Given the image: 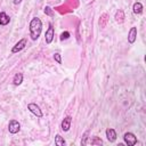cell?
Here are the masks:
<instances>
[{
    "instance_id": "obj_2",
    "label": "cell",
    "mask_w": 146,
    "mask_h": 146,
    "mask_svg": "<svg viewBox=\"0 0 146 146\" xmlns=\"http://www.w3.org/2000/svg\"><path fill=\"white\" fill-rule=\"evenodd\" d=\"M27 110H29L32 114H34L36 117H42V116H43L40 106L36 105L35 103H30V104H27Z\"/></svg>"
},
{
    "instance_id": "obj_14",
    "label": "cell",
    "mask_w": 146,
    "mask_h": 146,
    "mask_svg": "<svg viewBox=\"0 0 146 146\" xmlns=\"http://www.w3.org/2000/svg\"><path fill=\"white\" fill-rule=\"evenodd\" d=\"M55 144L57 145V146H64L65 145V140H64V138L60 136V135H56V137H55Z\"/></svg>"
},
{
    "instance_id": "obj_12",
    "label": "cell",
    "mask_w": 146,
    "mask_h": 146,
    "mask_svg": "<svg viewBox=\"0 0 146 146\" xmlns=\"http://www.w3.org/2000/svg\"><path fill=\"white\" fill-rule=\"evenodd\" d=\"M132 11L136 15H140L143 13V5L140 2H135L133 6H132Z\"/></svg>"
},
{
    "instance_id": "obj_1",
    "label": "cell",
    "mask_w": 146,
    "mask_h": 146,
    "mask_svg": "<svg viewBox=\"0 0 146 146\" xmlns=\"http://www.w3.org/2000/svg\"><path fill=\"white\" fill-rule=\"evenodd\" d=\"M29 31H30V36L33 41L38 40L39 36L41 35L42 32V22L39 17H33L29 24Z\"/></svg>"
},
{
    "instance_id": "obj_5",
    "label": "cell",
    "mask_w": 146,
    "mask_h": 146,
    "mask_svg": "<svg viewBox=\"0 0 146 146\" xmlns=\"http://www.w3.org/2000/svg\"><path fill=\"white\" fill-rule=\"evenodd\" d=\"M26 43H27V39H26V38L21 39L18 42H16V43H15V46H14V47H13V49H11V52H13V54L19 52L21 50H23V49L26 47Z\"/></svg>"
},
{
    "instance_id": "obj_3",
    "label": "cell",
    "mask_w": 146,
    "mask_h": 146,
    "mask_svg": "<svg viewBox=\"0 0 146 146\" xmlns=\"http://www.w3.org/2000/svg\"><path fill=\"white\" fill-rule=\"evenodd\" d=\"M123 140L128 146H135L137 144V137L132 132H125L123 136Z\"/></svg>"
},
{
    "instance_id": "obj_19",
    "label": "cell",
    "mask_w": 146,
    "mask_h": 146,
    "mask_svg": "<svg viewBox=\"0 0 146 146\" xmlns=\"http://www.w3.org/2000/svg\"><path fill=\"white\" fill-rule=\"evenodd\" d=\"M54 59L58 63V64H62V55L59 52H55L54 54Z\"/></svg>"
},
{
    "instance_id": "obj_20",
    "label": "cell",
    "mask_w": 146,
    "mask_h": 146,
    "mask_svg": "<svg viewBox=\"0 0 146 146\" xmlns=\"http://www.w3.org/2000/svg\"><path fill=\"white\" fill-rule=\"evenodd\" d=\"M22 1H23V0H14V1H13V2H14V3H15V5H18V3H21V2H22Z\"/></svg>"
},
{
    "instance_id": "obj_4",
    "label": "cell",
    "mask_w": 146,
    "mask_h": 146,
    "mask_svg": "<svg viewBox=\"0 0 146 146\" xmlns=\"http://www.w3.org/2000/svg\"><path fill=\"white\" fill-rule=\"evenodd\" d=\"M8 130H9V132L13 133V135L17 133V132L21 130V124H19V122H18L17 120H15V119L10 120L9 123H8Z\"/></svg>"
},
{
    "instance_id": "obj_17",
    "label": "cell",
    "mask_w": 146,
    "mask_h": 146,
    "mask_svg": "<svg viewBox=\"0 0 146 146\" xmlns=\"http://www.w3.org/2000/svg\"><path fill=\"white\" fill-rule=\"evenodd\" d=\"M91 145H103V140L99 137H92L91 139Z\"/></svg>"
},
{
    "instance_id": "obj_9",
    "label": "cell",
    "mask_w": 146,
    "mask_h": 146,
    "mask_svg": "<svg viewBox=\"0 0 146 146\" xmlns=\"http://www.w3.org/2000/svg\"><path fill=\"white\" fill-rule=\"evenodd\" d=\"M71 123H72V117L71 116H65L62 121V130L63 131H68L71 128Z\"/></svg>"
},
{
    "instance_id": "obj_16",
    "label": "cell",
    "mask_w": 146,
    "mask_h": 146,
    "mask_svg": "<svg viewBox=\"0 0 146 146\" xmlns=\"http://www.w3.org/2000/svg\"><path fill=\"white\" fill-rule=\"evenodd\" d=\"M88 135H89V130L84 131L83 136H82V139H81V145L82 146H86L87 145V141H88Z\"/></svg>"
},
{
    "instance_id": "obj_6",
    "label": "cell",
    "mask_w": 146,
    "mask_h": 146,
    "mask_svg": "<svg viewBox=\"0 0 146 146\" xmlns=\"http://www.w3.org/2000/svg\"><path fill=\"white\" fill-rule=\"evenodd\" d=\"M54 36H55V30H54L52 24L50 23L48 30L46 31V43L47 44H50L52 42V40H54Z\"/></svg>"
},
{
    "instance_id": "obj_7",
    "label": "cell",
    "mask_w": 146,
    "mask_h": 146,
    "mask_svg": "<svg viewBox=\"0 0 146 146\" xmlns=\"http://www.w3.org/2000/svg\"><path fill=\"white\" fill-rule=\"evenodd\" d=\"M105 133H106V137H107V140L110 141V143H114L115 140H116V131L113 129V128H107L106 129V131H105Z\"/></svg>"
},
{
    "instance_id": "obj_10",
    "label": "cell",
    "mask_w": 146,
    "mask_h": 146,
    "mask_svg": "<svg viewBox=\"0 0 146 146\" xmlns=\"http://www.w3.org/2000/svg\"><path fill=\"white\" fill-rule=\"evenodd\" d=\"M9 22H10V17L5 11H0V26H6L9 24Z\"/></svg>"
},
{
    "instance_id": "obj_8",
    "label": "cell",
    "mask_w": 146,
    "mask_h": 146,
    "mask_svg": "<svg viewBox=\"0 0 146 146\" xmlns=\"http://www.w3.org/2000/svg\"><path fill=\"white\" fill-rule=\"evenodd\" d=\"M136 39H137V27L136 26H132L130 29L129 33H128V42L132 44L136 41Z\"/></svg>"
},
{
    "instance_id": "obj_15",
    "label": "cell",
    "mask_w": 146,
    "mask_h": 146,
    "mask_svg": "<svg viewBox=\"0 0 146 146\" xmlns=\"http://www.w3.org/2000/svg\"><path fill=\"white\" fill-rule=\"evenodd\" d=\"M43 13H44L47 16H50V17H52V16L55 15V14H54V10H52V9H51L49 6H46V7H44Z\"/></svg>"
},
{
    "instance_id": "obj_11",
    "label": "cell",
    "mask_w": 146,
    "mask_h": 146,
    "mask_svg": "<svg viewBox=\"0 0 146 146\" xmlns=\"http://www.w3.org/2000/svg\"><path fill=\"white\" fill-rule=\"evenodd\" d=\"M23 73H16L14 75V79H13V84L14 86H19L22 82H23Z\"/></svg>"
},
{
    "instance_id": "obj_13",
    "label": "cell",
    "mask_w": 146,
    "mask_h": 146,
    "mask_svg": "<svg viewBox=\"0 0 146 146\" xmlns=\"http://www.w3.org/2000/svg\"><path fill=\"white\" fill-rule=\"evenodd\" d=\"M114 18H115L117 22H122V21L124 19V13H123V10L119 9V10L115 13V15H114Z\"/></svg>"
},
{
    "instance_id": "obj_18",
    "label": "cell",
    "mask_w": 146,
    "mask_h": 146,
    "mask_svg": "<svg viewBox=\"0 0 146 146\" xmlns=\"http://www.w3.org/2000/svg\"><path fill=\"white\" fill-rule=\"evenodd\" d=\"M71 36V34H70V32H67V31H65V32H63L62 34H60V36H59V39L60 40H67L68 38Z\"/></svg>"
}]
</instances>
